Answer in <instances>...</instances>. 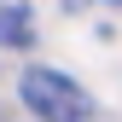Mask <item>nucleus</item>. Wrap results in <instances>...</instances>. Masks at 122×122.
I'll return each instance as SVG.
<instances>
[{"instance_id":"obj_1","label":"nucleus","mask_w":122,"mask_h":122,"mask_svg":"<svg viewBox=\"0 0 122 122\" xmlns=\"http://www.w3.org/2000/svg\"><path fill=\"white\" fill-rule=\"evenodd\" d=\"M18 93H23V111H35L41 122H87L93 116V93L81 81H70L64 70H41V64L23 70Z\"/></svg>"},{"instance_id":"obj_2","label":"nucleus","mask_w":122,"mask_h":122,"mask_svg":"<svg viewBox=\"0 0 122 122\" xmlns=\"http://www.w3.org/2000/svg\"><path fill=\"white\" fill-rule=\"evenodd\" d=\"M0 47H35V6L0 0Z\"/></svg>"},{"instance_id":"obj_3","label":"nucleus","mask_w":122,"mask_h":122,"mask_svg":"<svg viewBox=\"0 0 122 122\" xmlns=\"http://www.w3.org/2000/svg\"><path fill=\"white\" fill-rule=\"evenodd\" d=\"M70 6H122V0H70Z\"/></svg>"},{"instance_id":"obj_4","label":"nucleus","mask_w":122,"mask_h":122,"mask_svg":"<svg viewBox=\"0 0 122 122\" xmlns=\"http://www.w3.org/2000/svg\"><path fill=\"white\" fill-rule=\"evenodd\" d=\"M0 122H12V111H6V105H0Z\"/></svg>"}]
</instances>
